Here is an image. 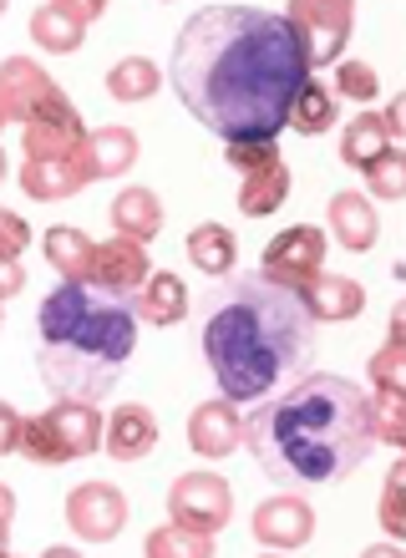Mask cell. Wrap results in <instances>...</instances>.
Returning <instances> with one entry per match:
<instances>
[{"instance_id": "1", "label": "cell", "mask_w": 406, "mask_h": 558, "mask_svg": "<svg viewBox=\"0 0 406 558\" xmlns=\"http://www.w3.org/2000/svg\"><path fill=\"white\" fill-rule=\"evenodd\" d=\"M168 82L224 143H275L310 82V57L290 15L264 5H203L183 21Z\"/></svg>"}, {"instance_id": "2", "label": "cell", "mask_w": 406, "mask_h": 558, "mask_svg": "<svg viewBox=\"0 0 406 558\" xmlns=\"http://www.w3.org/2000/svg\"><path fill=\"white\" fill-rule=\"evenodd\" d=\"M199 351L224 401H270L279 386L304 381L315 355V310L264 269L214 279L199 305Z\"/></svg>"}, {"instance_id": "3", "label": "cell", "mask_w": 406, "mask_h": 558, "mask_svg": "<svg viewBox=\"0 0 406 558\" xmlns=\"http://www.w3.org/2000/svg\"><path fill=\"white\" fill-rule=\"evenodd\" d=\"M244 441L279 487L341 483L377 452L371 397L346 376H304L244 416Z\"/></svg>"}, {"instance_id": "4", "label": "cell", "mask_w": 406, "mask_h": 558, "mask_svg": "<svg viewBox=\"0 0 406 558\" xmlns=\"http://www.w3.org/2000/svg\"><path fill=\"white\" fill-rule=\"evenodd\" d=\"M36 336H41V381L57 401H92L112 397L122 381L132 351H138V305L128 294H112L76 279L57 284L36 310Z\"/></svg>"}, {"instance_id": "5", "label": "cell", "mask_w": 406, "mask_h": 558, "mask_svg": "<svg viewBox=\"0 0 406 558\" xmlns=\"http://www.w3.org/2000/svg\"><path fill=\"white\" fill-rule=\"evenodd\" d=\"M97 447H107V422L92 401H57L51 412L31 416L21 457L41 462V468H61L76 457H92Z\"/></svg>"}, {"instance_id": "6", "label": "cell", "mask_w": 406, "mask_h": 558, "mask_svg": "<svg viewBox=\"0 0 406 558\" xmlns=\"http://www.w3.org/2000/svg\"><path fill=\"white\" fill-rule=\"evenodd\" d=\"M224 158L244 173V189H239V214L244 219H264L290 198V168L275 153V143H229Z\"/></svg>"}, {"instance_id": "7", "label": "cell", "mask_w": 406, "mask_h": 558, "mask_svg": "<svg viewBox=\"0 0 406 558\" xmlns=\"http://www.w3.org/2000/svg\"><path fill=\"white\" fill-rule=\"evenodd\" d=\"M168 518H174L178 529L208 533V538H214L234 518L229 483H224L218 472H183L174 483V493H168Z\"/></svg>"}, {"instance_id": "8", "label": "cell", "mask_w": 406, "mask_h": 558, "mask_svg": "<svg viewBox=\"0 0 406 558\" xmlns=\"http://www.w3.org/2000/svg\"><path fill=\"white\" fill-rule=\"evenodd\" d=\"M285 15H290L295 31H300L310 72H315V66H331V61L346 51L350 26H356V11H350L346 0H295Z\"/></svg>"}, {"instance_id": "9", "label": "cell", "mask_w": 406, "mask_h": 558, "mask_svg": "<svg viewBox=\"0 0 406 558\" xmlns=\"http://www.w3.org/2000/svg\"><path fill=\"white\" fill-rule=\"evenodd\" d=\"M260 265L270 279H279V284H290V290L304 294L320 279V269H325V234L310 229V223H295V229H285L279 239L264 244Z\"/></svg>"}, {"instance_id": "10", "label": "cell", "mask_w": 406, "mask_h": 558, "mask_svg": "<svg viewBox=\"0 0 406 558\" xmlns=\"http://www.w3.org/2000/svg\"><path fill=\"white\" fill-rule=\"evenodd\" d=\"M61 102H67L61 87L36 61L11 57L0 66V122H21V128H26L31 118H41V112H51V107H61Z\"/></svg>"}, {"instance_id": "11", "label": "cell", "mask_w": 406, "mask_h": 558, "mask_svg": "<svg viewBox=\"0 0 406 558\" xmlns=\"http://www.w3.org/2000/svg\"><path fill=\"white\" fill-rule=\"evenodd\" d=\"M67 523L87 544H112L117 533L128 529V498L107 483H82L67 498Z\"/></svg>"}, {"instance_id": "12", "label": "cell", "mask_w": 406, "mask_h": 558, "mask_svg": "<svg viewBox=\"0 0 406 558\" xmlns=\"http://www.w3.org/2000/svg\"><path fill=\"white\" fill-rule=\"evenodd\" d=\"M87 128L76 118L72 102L51 107L41 118L26 122V162H57V158H76L82 147H87Z\"/></svg>"}, {"instance_id": "13", "label": "cell", "mask_w": 406, "mask_h": 558, "mask_svg": "<svg viewBox=\"0 0 406 558\" xmlns=\"http://www.w3.org/2000/svg\"><path fill=\"white\" fill-rule=\"evenodd\" d=\"M315 533V513L310 502L295 498V493H279V498H264L254 508V538L264 548H304Z\"/></svg>"}, {"instance_id": "14", "label": "cell", "mask_w": 406, "mask_h": 558, "mask_svg": "<svg viewBox=\"0 0 406 558\" xmlns=\"http://www.w3.org/2000/svg\"><path fill=\"white\" fill-rule=\"evenodd\" d=\"M147 279H153V265H147L143 244H132V239H107V244H97V259H92V284L138 300V290H143Z\"/></svg>"}, {"instance_id": "15", "label": "cell", "mask_w": 406, "mask_h": 558, "mask_svg": "<svg viewBox=\"0 0 406 558\" xmlns=\"http://www.w3.org/2000/svg\"><path fill=\"white\" fill-rule=\"evenodd\" d=\"M97 15H101L97 0H87V5L57 0V5H41V11L31 15V36H36L46 51H76V46L87 41V26Z\"/></svg>"}, {"instance_id": "16", "label": "cell", "mask_w": 406, "mask_h": 558, "mask_svg": "<svg viewBox=\"0 0 406 558\" xmlns=\"http://www.w3.org/2000/svg\"><path fill=\"white\" fill-rule=\"evenodd\" d=\"M244 441V422L234 412V401H203L189 416V447L199 457H229Z\"/></svg>"}, {"instance_id": "17", "label": "cell", "mask_w": 406, "mask_h": 558, "mask_svg": "<svg viewBox=\"0 0 406 558\" xmlns=\"http://www.w3.org/2000/svg\"><path fill=\"white\" fill-rule=\"evenodd\" d=\"M92 183L82 153L76 158H57V162H26L21 168V189L36 198V204H57V198H72Z\"/></svg>"}, {"instance_id": "18", "label": "cell", "mask_w": 406, "mask_h": 558, "mask_svg": "<svg viewBox=\"0 0 406 558\" xmlns=\"http://www.w3.org/2000/svg\"><path fill=\"white\" fill-rule=\"evenodd\" d=\"M153 447H158V422L147 407H117L107 416V452L117 462H143Z\"/></svg>"}, {"instance_id": "19", "label": "cell", "mask_w": 406, "mask_h": 558, "mask_svg": "<svg viewBox=\"0 0 406 558\" xmlns=\"http://www.w3.org/2000/svg\"><path fill=\"white\" fill-rule=\"evenodd\" d=\"M117 239H132V244H147V239L163 229V198L153 189H122L107 208Z\"/></svg>"}, {"instance_id": "20", "label": "cell", "mask_w": 406, "mask_h": 558, "mask_svg": "<svg viewBox=\"0 0 406 558\" xmlns=\"http://www.w3.org/2000/svg\"><path fill=\"white\" fill-rule=\"evenodd\" d=\"M331 234L346 244L350 254H366L371 244L381 239V223H377V208L366 204V193H335L331 198Z\"/></svg>"}, {"instance_id": "21", "label": "cell", "mask_w": 406, "mask_h": 558, "mask_svg": "<svg viewBox=\"0 0 406 558\" xmlns=\"http://www.w3.org/2000/svg\"><path fill=\"white\" fill-rule=\"evenodd\" d=\"M82 162H87L92 183L128 173L132 162H138V133L132 128H92L87 147H82Z\"/></svg>"}, {"instance_id": "22", "label": "cell", "mask_w": 406, "mask_h": 558, "mask_svg": "<svg viewBox=\"0 0 406 558\" xmlns=\"http://www.w3.org/2000/svg\"><path fill=\"white\" fill-rule=\"evenodd\" d=\"M381 153H392V128H386V112H356L341 133V162L346 168H371Z\"/></svg>"}, {"instance_id": "23", "label": "cell", "mask_w": 406, "mask_h": 558, "mask_svg": "<svg viewBox=\"0 0 406 558\" xmlns=\"http://www.w3.org/2000/svg\"><path fill=\"white\" fill-rule=\"evenodd\" d=\"M138 320H153V325H178L189 315V290H183V279L174 269H153L143 290H138Z\"/></svg>"}, {"instance_id": "24", "label": "cell", "mask_w": 406, "mask_h": 558, "mask_svg": "<svg viewBox=\"0 0 406 558\" xmlns=\"http://www.w3.org/2000/svg\"><path fill=\"white\" fill-rule=\"evenodd\" d=\"M46 259L61 275V284H76V279H92L97 244L82 229H72V223H57V229H46Z\"/></svg>"}, {"instance_id": "25", "label": "cell", "mask_w": 406, "mask_h": 558, "mask_svg": "<svg viewBox=\"0 0 406 558\" xmlns=\"http://www.w3.org/2000/svg\"><path fill=\"white\" fill-rule=\"evenodd\" d=\"M304 300L315 310V320H356L366 310V290L346 275H320L315 284L304 290Z\"/></svg>"}, {"instance_id": "26", "label": "cell", "mask_w": 406, "mask_h": 558, "mask_svg": "<svg viewBox=\"0 0 406 558\" xmlns=\"http://www.w3.org/2000/svg\"><path fill=\"white\" fill-rule=\"evenodd\" d=\"M335 118H341V97H335L325 82H304L300 87V97H295V107H290V128L300 137H320V133H331L335 128Z\"/></svg>"}, {"instance_id": "27", "label": "cell", "mask_w": 406, "mask_h": 558, "mask_svg": "<svg viewBox=\"0 0 406 558\" xmlns=\"http://www.w3.org/2000/svg\"><path fill=\"white\" fill-rule=\"evenodd\" d=\"M189 259L214 279H229L234 275V259H239V244L224 223H199L189 234Z\"/></svg>"}, {"instance_id": "28", "label": "cell", "mask_w": 406, "mask_h": 558, "mask_svg": "<svg viewBox=\"0 0 406 558\" xmlns=\"http://www.w3.org/2000/svg\"><path fill=\"white\" fill-rule=\"evenodd\" d=\"M158 82H163L158 61H147V57H122L107 72V92H112L117 102H147L158 92Z\"/></svg>"}, {"instance_id": "29", "label": "cell", "mask_w": 406, "mask_h": 558, "mask_svg": "<svg viewBox=\"0 0 406 558\" xmlns=\"http://www.w3.org/2000/svg\"><path fill=\"white\" fill-rule=\"evenodd\" d=\"M147 558H214V538L208 533H189L168 523V529H153L143 544Z\"/></svg>"}, {"instance_id": "30", "label": "cell", "mask_w": 406, "mask_h": 558, "mask_svg": "<svg viewBox=\"0 0 406 558\" xmlns=\"http://www.w3.org/2000/svg\"><path fill=\"white\" fill-rule=\"evenodd\" d=\"M381 529L392 538H406V452L392 462L386 487H381Z\"/></svg>"}, {"instance_id": "31", "label": "cell", "mask_w": 406, "mask_h": 558, "mask_svg": "<svg viewBox=\"0 0 406 558\" xmlns=\"http://www.w3.org/2000/svg\"><path fill=\"white\" fill-rule=\"evenodd\" d=\"M371 386H377V397H396L406 401V351L402 345H381L377 355H371Z\"/></svg>"}, {"instance_id": "32", "label": "cell", "mask_w": 406, "mask_h": 558, "mask_svg": "<svg viewBox=\"0 0 406 558\" xmlns=\"http://www.w3.org/2000/svg\"><path fill=\"white\" fill-rule=\"evenodd\" d=\"M366 189L377 193V198H406V153L402 147L381 153V158L366 168Z\"/></svg>"}, {"instance_id": "33", "label": "cell", "mask_w": 406, "mask_h": 558, "mask_svg": "<svg viewBox=\"0 0 406 558\" xmlns=\"http://www.w3.org/2000/svg\"><path fill=\"white\" fill-rule=\"evenodd\" d=\"M377 92H381V76H377L371 61H346V66L335 72V97H350V102L371 107L377 102Z\"/></svg>"}, {"instance_id": "34", "label": "cell", "mask_w": 406, "mask_h": 558, "mask_svg": "<svg viewBox=\"0 0 406 558\" xmlns=\"http://www.w3.org/2000/svg\"><path fill=\"white\" fill-rule=\"evenodd\" d=\"M371 416H377V437L386 447L402 452V437H406V401L396 397H371Z\"/></svg>"}, {"instance_id": "35", "label": "cell", "mask_w": 406, "mask_h": 558, "mask_svg": "<svg viewBox=\"0 0 406 558\" xmlns=\"http://www.w3.org/2000/svg\"><path fill=\"white\" fill-rule=\"evenodd\" d=\"M21 441H26V416L5 407L0 412V452H21Z\"/></svg>"}, {"instance_id": "36", "label": "cell", "mask_w": 406, "mask_h": 558, "mask_svg": "<svg viewBox=\"0 0 406 558\" xmlns=\"http://www.w3.org/2000/svg\"><path fill=\"white\" fill-rule=\"evenodd\" d=\"M5 259H21V250H26V219L21 214H5Z\"/></svg>"}, {"instance_id": "37", "label": "cell", "mask_w": 406, "mask_h": 558, "mask_svg": "<svg viewBox=\"0 0 406 558\" xmlns=\"http://www.w3.org/2000/svg\"><path fill=\"white\" fill-rule=\"evenodd\" d=\"M386 128H392V137H406V92L392 97V107H386Z\"/></svg>"}, {"instance_id": "38", "label": "cell", "mask_w": 406, "mask_h": 558, "mask_svg": "<svg viewBox=\"0 0 406 558\" xmlns=\"http://www.w3.org/2000/svg\"><path fill=\"white\" fill-rule=\"evenodd\" d=\"M392 345L406 351V300H396V310H392Z\"/></svg>"}, {"instance_id": "39", "label": "cell", "mask_w": 406, "mask_h": 558, "mask_svg": "<svg viewBox=\"0 0 406 558\" xmlns=\"http://www.w3.org/2000/svg\"><path fill=\"white\" fill-rule=\"evenodd\" d=\"M21 290V259H5V294Z\"/></svg>"}, {"instance_id": "40", "label": "cell", "mask_w": 406, "mask_h": 558, "mask_svg": "<svg viewBox=\"0 0 406 558\" xmlns=\"http://www.w3.org/2000/svg\"><path fill=\"white\" fill-rule=\"evenodd\" d=\"M361 558H406V554L402 548H392V544H377V548H366Z\"/></svg>"}, {"instance_id": "41", "label": "cell", "mask_w": 406, "mask_h": 558, "mask_svg": "<svg viewBox=\"0 0 406 558\" xmlns=\"http://www.w3.org/2000/svg\"><path fill=\"white\" fill-rule=\"evenodd\" d=\"M41 558H82V554H76V548H46Z\"/></svg>"}, {"instance_id": "42", "label": "cell", "mask_w": 406, "mask_h": 558, "mask_svg": "<svg viewBox=\"0 0 406 558\" xmlns=\"http://www.w3.org/2000/svg\"><path fill=\"white\" fill-rule=\"evenodd\" d=\"M402 452H406V437H402Z\"/></svg>"}, {"instance_id": "43", "label": "cell", "mask_w": 406, "mask_h": 558, "mask_svg": "<svg viewBox=\"0 0 406 558\" xmlns=\"http://www.w3.org/2000/svg\"><path fill=\"white\" fill-rule=\"evenodd\" d=\"M5 558H15V554H5Z\"/></svg>"}]
</instances>
